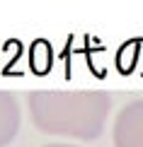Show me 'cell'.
Listing matches in <instances>:
<instances>
[{
  "label": "cell",
  "mask_w": 143,
  "mask_h": 147,
  "mask_svg": "<svg viewBox=\"0 0 143 147\" xmlns=\"http://www.w3.org/2000/svg\"><path fill=\"white\" fill-rule=\"evenodd\" d=\"M27 106L34 128L41 133L90 142L104 133V123L112 111V96L95 89H36L29 92Z\"/></svg>",
  "instance_id": "1"
},
{
  "label": "cell",
  "mask_w": 143,
  "mask_h": 147,
  "mask_svg": "<svg viewBox=\"0 0 143 147\" xmlns=\"http://www.w3.org/2000/svg\"><path fill=\"white\" fill-rule=\"evenodd\" d=\"M112 140L114 147H143V99L129 101L116 113Z\"/></svg>",
  "instance_id": "2"
},
{
  "label": "cell",
  "mask_w": 143,
  "mask_h": 147,
  "mask_svg": "<svg viewBox=\"0 0 143 147\" xmlns=\"http://www.w3.org/2000/svg\"><path fill=\"white\" fill-rule=\"evenodd\" d=\"M20 125H22L20 104L10 92L0 89V147H8L17 138Z\"/></svg>",
  "instance_id": "3"
},
{
  "label": "cell",
  "mask_w": 143,
  "mask_h": 147,
  "mask_svg": "<svg viewBox=\"0 0 143 147\" xmlns=\"http://www.w3.org/2000/svg\"><path fill=\"white\" fill-rule=\"evenodd\" d=\"M44 147H78V145H68V142H51V145H44Z\"/></svg>",
  "instance_id": "4"
}]
</instances>
